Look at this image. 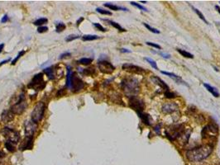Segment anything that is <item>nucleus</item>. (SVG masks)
Listing matches in <instances>:
<instances>
[{
  "instance_id": "obj_1",
  "label": "nucleus",
  "mask_w": 220,
  "mask_h": 165,
  "mask_svg": "<svg viewBox=\"0 0 220 165\" xmlns=\"http://www.w3.org/2000/svg\"><path fill=\"white\" fill-rule=\"evenodd\" d=\"M214 145L203 144L186 151V158L191 162H199L209 156L213 152Z\"/></svg>"
},
{
  "instance_id": "obj_2",
  "label": "nucleus",
  "mask_w": 220,
  "mask_h": 165,
  "mask_svg": "<svg viewBox=\"0 0 220 165\" xmlns=\"http://www.w3.org/2000/svg\"><path fill=\"white\" fill-rule=\"evenodd\" d=\"M120 86L123 92L128 98L133 97H137V95L140 92V85L137 78H123L121 82Z\"/></svg>"
},
{
  "instance_id": "obj_3",
  "label": "nucleus",
  "mask_w": 220,
  "mask_h": 165,
  "mask_svg": "<svg viewBox=\"0 0 220 165\" xmlns=\"http://www.w3.org/2000/svg\"><path fill=\"white\" fill-rule=\"evenodd\" d=\"M10 103H11L10 110L15 115H22L27 107L24 93H22L17 96H13L10 101Z\"/></svg>"
},
{
  "instance_id": "obj_4",
  "label": "nucleus",
  "mask_w": 220,
  "mask_h": 165,
  "mask_svg": "<svg viewBox=\"0 0 220 165\" xmlns=\"http://www.w3.org/2000/svg\"><path fill=\"white\" fill-rule=\"evenodd\" d=\"M219 135V127L215 124H208L203 128L201 131L202 140L208 142V144H212L214 142Z\"/></svg>"
},
{
  "instance_id": "obj_5",
  "label": "nucleus",
  "mask_w": 220,
  "mask_h": 165,
  "mask_svg": "<svg viewBox=\"0 0 220 165\" xmlns=\"http://www.w3.org/2000/svg\"><path fill=\"white\" fill-rule=\"evenodd\" d=\"M185 127L183 124H176V125H171L166 128L165 133L166 136L172 142L175 140H179L182 136L184 132L185 131Z\"/></svg>"
},
{
  "instance_id": "obj_6",
  "label": "nucleus",
  "mask_w": 220,
  "mask_h": 165,
  "mask_svg": "<svg viewBox=\"0 0 220 165\" xmlns=\"http://www.w3.org/2000/svg\"><path fill=\"white\" fill-rule=\"evenodd\" d=\"M45 111H46V104L45 103L43 102H39L37 103L35 105L32 113H31L32 121L37 124L40 122L44 117Z\"/></svg>"
},
{
  "instance_id": "obj_7",
  "label": "nucleus",
  "mask_w": 220,
  "mask_h": 165,
  "mask_svg": "<svg viewBox=\"0 0 220 165\" xmlns=\"http://www.w3.org/2000/svg\"><path fill=\"white\" fill-rule=\"evenodd\" d=\"M46 82L44 81V76L42 73H39L34 75L32 79L27 84V88L36 91H42L46 87Z\"/></svg>"
},
{
  "instance_id": "obj_8",
  "label": "nucleus",
  "mask_w": 220,
  "mask_h": 165,
  "mask_svg": "<svg viewBox=\"0 0 220 165\" xmlns=\"http://www.w3.org/2000/svg\"><path fill=\"white\" fill-rule=\"evenodd\" d=\"M1 133L6 138V140L11 141L14 144H17L19 142V140H20V134H19V132L16 131V130H14V129L8 127V126H5V127L2 129Z\"/></svg>"
},
{
  "instance_id": "obj_9",
  "label": "nucleus",
  "mask_w": 220,
  "mask_h": 165,
  "mask_svg": "<svg viewBox=\"0 0 220 165\" xmlns=\"http://www.w3.org/2000/svg\"><path fill=\"white\" fill-rule=\"evenodd\" d=\"M85 86V83L81 78L77 75V74L74 72L71 74V88L73 93H79L83 89Z\"/></svg>"
},
{
  "instance_id": "obj_10",
  "label": "nucleus",
  "mask_w": 220,
  "mask_h": 165,
  "mask_svg": "<svg viewBox=\"0 0 220 165\" xmlns=\"http://www.w3.org/2000/svg\"><path fill=\"white\" fill-rule=\"evenodd\" d=\"M128 106L133 110L137 111V113H138V112L143 111L145 108V103L141 99L138 98L137 97H133L129 98Z\"/></svg>"
},
{
  "instance_id": "obj_11",
  "label": "nucleus",
  "mask_w": 220,
  "mask_h": 165,
  "mask_svg": "<svg viewBox=\"0 0 220 165\" xmlns=\"http://www.w3.org/2000/svg\"><path fill=\"white\" fill-rule=\"evenodd\" d=\"M99 70L101 73L105 74H111L115 70V67L108 60H101L98 61Z\"/></svg>"
},
{
  "instance_id": "obj_12",
  "label": "nucleus",
  "mask_w": 220,
  "mask_h": 165,
  "mask_svg": "<svg viewBox=\"0 0 220 165\" xmlns=\"http://www.w3.org/2000/svg\"><path fill=\"white\" fill-rule=\"evenodd\" d=\"M122 69L125 71H128V72H130V73H133V74H143L146 73L143 68H141L139 66L137 65H134L133 64H123V66H122Z\"/></svg>"
},
{
  "instance_id": "obj_13",
  "label": "nucleus",
  "mask_w": 220,
  "mask_h": 165,
  "mask_svg": "<svg viewBox=\"0 0 220 165\" xmlns=\"http://www.w3.org/2000/svg\"><path fill=\"white\" fill-rule=\"evenodd\" d=\"M37 129H38V124L35 123L32 120L27 121L25 123V137L33 138Z\"/></svg>"
},
{
  "instance_id": "obj_14",
  "label": "nucleus",
  "mask_w": 220,
  "mask_h": 165,
  "mask_svg": "<svg viewBox=\"0 0 220 165\" xmlns=\"http://www.w3.org/2000/svg\"><path fill=\"white\" fill-rule=\"evenodd\" d=\"M179 109V106L175 103H165L162 107V111L165 114H171Z\"/></svg>"
},
{
  "instance_id": "obj_15",
  "label": "nucleus",
  "mask_w": 220,
  "mask_h": 165,
  "mask_svg": "<svg viewBox=\"0 0 220 165\" xmlns=\"http://www.w3.org/2000/svg\"><path fill=\"white\" fill-rule=\"evenodd\" d=\"M1 121L4 122V123H9V122H11L12 121L14 120V117H15V114L13 113V111L9 109H6V110H4L1 113Z\"/></svg>"
},
{
  "instance_id": "obj_16",
  "label": "nucleus",
  "mask_w": 220,
  "mask_h": 165,
  "mask_svg": "<svg viewBox=\"0 0 220 165\" xmlns=\"http://www.w3.org/2000/svg\"><path fill=\"white\" fill-rule=\"evenodd\" d=\"M32 148H33V138H31V137H25V139L22 142L21 145L19 147L22 151L30 150V149H32Z\"/></svg>"
},
{
  "instance_id": "obj_17",
  "label": "nucleus",
  "mask_w": 220,
  "mask_h": 165,
  "mask_svg": "<svg viewBox=\"0 0 220 165\" xmlns=\"http://www.w3.org/2000/svg\"><path fill=\"white\" fill-rule=\"evenodd\" d=\"M151 81H152L155 84H157V85H158V86H160L162 88L165 89L166 91H169V89H170L169 86H168V85H167L166 82H164L162 79H161V78H159L158 76H156V75L151 76Z\"/></svg>"
},
{
  "instance_id": "obj_18",
  "label": "nucleus",
  "mask_w": 220,
  "mask_h": 165,
  "mask_svg": "<svg viewBox=\"0 0 220 165\" xmlns=\"http://www.w3.org/2000/svg\"><path fill=\"white\" fill-rule=\"evenodd\" d=\"M110 100L112 101L113 103H117V104H122L123 106H124V103H123V101L122 99V96H121L117 92H112L110 94L108 95Z\"/></svg>"
},
{
  "instance_id": "obj_19",
  "label": "nucleus",
  "mask_w": 220,
  "mask_h": 165,
  "mask_svg": "<svg viewBox=\"0 0 220 165\" xmlns=\"http://www.w3.org/2000/svg\"><path fill=\"white\" fill-rule=\"evenodd\" d=\"M162 74H165V75H167V76H169L170 78H173L175 81L176 82H178V83H181V84H184V85H185V86H188V84H187L186 82H185L184 80H182V78H180V76H178V75L173 74V73L166 72V71H162Z\"/></svg>"
},
{
  "instance_id": "obj_20",
  "label": "nucleus",
  "mask_w": 220,
  "mask_h": 165,
  "mask_svg": "<svg viewBox=\"0 0 220 165\" xmlns=\"http://www.w3.org/2000/svg\"><path fill=\"white\" fill-rule=\"evenodd\" d=\"M137 114H138V116H139V117L141 118V121H142L144 124H146V126H151V125L152 124V120H151V117L148 114L144 113L143 111H141V112H138Z\"/></svg>"
},
{
  "instance_id": "obj_21",
  "label": "nucleus",
  "mask_w": 220,
  "mask_h": 165,
  "mask_svg": "<svg viewBox=\"0 0 220 165\" xmlns=\"http://www.w3.org/2000/svg\"><path fill=\"white\" fill-rule=\"evenodd\" d=\"M203 87L207 89L210 93H211L214 97H215V98H219L220 96L219 93V91L218 89L214 88V87L211 86V85H209L208 83H203Z\"/></svg>"
},
{
  "instance_id": "obj_22",
  "label": "nucleus",
  "mask_w": 220,
  "mask_h": 165,
  "mask_svg": "<svg viewBox=\"0 0 220 165\" xmlns=\"http://www.w3.org/2000/svg\"><path fill=\"white\" fill-rule=\"evenodd\" d=\"M104 7L109 8V9H111V10H114V11H119V10L128 11V9L123 8V7H119V6H117V5H114V4H109V3L104 4Z\"/></svg>"
},
{
  "instance_id": "obj_23",
  "label": "nucleus",
  "mask_w": 220,
  "mask_h": 165,
  "mask_svg": "<svg viewBox=\"0 0 220 165\" xmlns=\"http://www.w3.org/2000/svg\"><path fill=\"white\" fill-rule=\"evenodd\" d=\"M5 147L6 148L8 149V151L10 153H13L16 151V147H15V144L12 143L11 141H9V140H6L5 141Z\"/></svg>"
},
{
  "instance_id": "obj_24",
  "label": "nucleus",
  "mask_w": 220,
  "mask_h": 165,
  "mask_svg": "<svg viewBox=\"0 0 220 165\" xmlns=\"http://www.w3.org/2000/svg\"><path fill=\"white\" fill-rule=\"evenodd\" d=\"M44 73L48 76L49 79H54L55 78V75H54V70H53V68L52 67H49V68H46L43 70Z\"/></svg>"
},
{
  "instance_id": "obj_25",
  "label": "nucleus",
  "mask_w": 220,
  "mask_h": 165,
  "mask_svg": "<svg viewBox=\"0 0 220 165\" xmlns=\"http://www.w3.org/2000/svg\"><path fill=\"white\" fill-rule=\"evenodd\" d=\"M95 69H94V67H92V68H88V69H84V70H81V74H84V75H87V76L94 75V74H95Z\"/></svg>"
},
{
  "instance_id": "obj_26",
  "label": "nucleus",
  "mask_w": 220,
  "mask_h": 165,
  "mask_svg": "<svg viewBox=\"0 0 220 165\" xmlns=\"http://www.w3.org/2000/svg\"><path fill=\"white\" fill-rule=\"evenodd\" d=\"M77 62H78V64H79V65H90L92 62H93V59L92 58H81Z\"/></svg>"
},
{
  "instance_id": "obj_27",
  "label": "nucleus",
  "mask_w": 220,
  "mask_h": 165,
  "mask_svg": "<svg viewBox=\"0 0 220 165\" xmlns=\"http://www.w3.org/2000/svg\"><path fill=\"white\" fill-rule=\"evenodd\" d=\"M71 66H67V74H66V88H71Z\"/></svg>"
},
{
  "instance_id": "obj_28",
  "label": "nucleus",
  "mask_w": 220,
  "mask_h": 165,
  "mask_svg": "<svg viewBox=\"0 0 220 165\" xmlns=\"http://www.w3.org/2000/svg\"><path fill=\"white\" fill-rule=\"evenodd\" d=\"M176 50H177L179 53L182 56H184V57L188 58V59H193V58H194V55H193L192 54L190 53V52L186 51V50H184L181 49H176Z\"/></svg>"
},
{
  "instance_id": "obj_29",
  "label": "nucleus",
  "mask_w": 220,
  "mask_h": 165,
  "mask_svg": "<svg viewBox=\"0 0 220 165\" xmlns=\"http://www.w3.org/2000/svg\"><path fill=\"white\" fill-rule=\"evenodd\" d=\"M100 37L96 35H84L82 37V40L84 41H94V40H97L99 39Z\"/></svg>"
},
{
  "instance_id": "obj_30",
  "label": "nucleus",
  "mask_w": 220,
  "mask_h": 165,
  "mask_svg": "<svg viewBox=\"0 0 220 165\" xmlns=\"http://www.w3.org/2000/svg\"><path fill=\"white\" fill-rule=\"evenodd\" d=\"M108 22L109 24L111 25L112 27H113L114 28L118 29V31H120V32H126V30H125L123 27H122L120 25L118 24V23H117L115 22H113V21H110V20H106Z\"/></svg>"
},
{
  "instance_id": "obj_31",
  "label": "nucleus",
  "mask_w": 220,
  "mask_h": 165,
  "mask_svg": "<svg viewBox=\"0 0 220 165\" xmlns=\"http://www.w3.org/2000/svg\"><path fill=\"white\" fill-rule=\"evenodd\" d=\"M48 22V19L47 18H45V17H42V18H39L38 20H36L33 23L34 25L36 26H39V27H42V25L46 24Z\"/></svg>"
},
{
  "instance_id": "obj_32",
  "label": "nucleus",
  "mask_w": 220,
  "mask_h": 165,
  "mask_svg": "<svg viewBox=\"0 0 220 165\" xmlns=\"http://www.w3.org/2000/svg\"><path fill=\"white\" fill-rule=\"evenodd\" d=\"M196 111H197V108L195 107V106H190V107L187 108L186 111H185V113H186V115L189 116H193L195 115V113H196Z\"/></svg>"
},
{
  "instance_id": "obj_33",
  "label": "nucleus",
  "mask_w": 220,
  "mask_h": 165,
  "mask_svg": "<svg viewBox=\"0 0 220 165\" xmlns=\"http://www.w3.org/2000/svg\"><path fill=\"white\" fill-rule=\"evenodd\" d=\"M192 9H193V10L195 11V13H196V14H197V15L199 16V18H200V19H201V20H203V22H204L206 23V24H208V21L206 20V19H205V17H204V16H203V13H202V12H200L199 10H198L197 8H194V7H192Z\"/></svg>"
},
{
  "instance_id": "obj_34",
  "label": "nucleus",
  "mask_w": 220,
  "mask_h": 165,
  "mask_svg": "<svg viewBox=\"0 0 220 165\" xmlns=\"http://www.w3.org/2000/svg\"><path fill=\"white\" fill-rule=\"evenodd\" d=\"M144 60H145L146 61H147V63H149V65L153 69H155V70H158V67H157V62L155 61V60H153L152 59H151V58H147V57H145L144 58Z\"/></svg>"
},
{
  "instance_id": "obj_35",
  "label": "nucleus",
  "mask_w": 220,
  "mask_h": 165,
  "mask_svg": "<svg viewBox=\"0 0 220 165\" xmlns=\"http://www.w3.org/2000/svg\"><path fill=\"white\" fill-rule=\"evenodd\" d=\"M66 26L65 23H63V22H59L58 24L56 25V32H62L63 31L66 29Z\"/></svg>"
},
{
  "instance_id": "obj_36",
  "label": "nucleus",
  "mask_w": 220,
  "mask_h": 165,
  "mask_svg": "<svg viewBox=\"0 0 220 165\" xmlns=\"http://www.w3.org/2000/svg\"><path fill=\"white\" fill-rule=\"evenodd\" d=\"M96 11L98 12H100V14H103V15H109V16L112 15V12H110V11L105 10V9H103V8H96Z\"/></svg>"
},
{
  "instance_id": "obj_37",
  "label": "nucleus",
  "mask_w": 220,
  "mask_h": 165,
  "mask_svg": "<svg viewBox=\"0 0 220 165\" xmlns=\"http://www.w3.org/2000/svg\"><path fill=\"white\" fill-rule=\"evenodd\" d=\"M143 25H144V27H145L147 29V30H149L150 32H153L155 33V34H159L160 33V31L159 30H157V29H156V28H153V27H151L150 25H148L147 23H143Z\"/></svg>"
},
{
  "instance_id": "obj_38",
  "label": "nucleus",
  "mask_w": 220,
  "mask_h": 165,
  "mask_svg": "<svg viewBox=\"0 0 220 165\" xmlns=\"http://www.w3.org/2000/svg\"><path fill=\"white\" fill-rule=\"evenodd\" d=\"M25 53H26L25 50H22V51H20V52L18 53V55H17V57L15 58V59L13 60V61H12L11 65H15V64H16V63L17 62V60H19V59H20V58H21L22 55H24V54H25Z\"/></svg>"
},
{
  "instance_id": "obj_39",
  "label": "nucleus",
  "mask_w": 220,
  "mask_h": 165,
  "mask_svg": "<svg viewBox=\"0 0 220 165\" xmlns=\"http://www.w3.org/2000/svg\"><path fill=\"white\" fill-rule=\"evenodd\" d=\"M130 4H132L133 6H134V7H137V8H139L140 10L144 11V12H147V11H148V10H147V8H146L144 6H142V5H141V4H137V3H136V2H131Z\"/></svg>"
},
{
  "instance_id": "obj_40",
  "label": "nucleus",
  "mask_w": 220,
  "mask_h": 165,
  "mask_svg": "<svg viewBox=\"0 0 220 165\" xmlns=\"http://www.w3.org/2000/svg\"><path fill=\"white\" fill-rule=\"evenodd\" d=\"M79 37V35H70V36H68V37L66 38V42H71V41H75V40H76V39H78Z\"/></svg>"
},
{
  "instance_id": "obj_41",
  "label": "nucleus",
  "mask_w": 220,
  "mask_h": 165,
  "mask_svg": "<svg viewBox=\"0 0 220 165\" xmlns=\"http://www.w3.org/2000/svg\"><path fill=\"white\" fill-rule=\"evenodd\" d=\"M164 95H165V97H166V98H169V99L175 98L176 97L174 93H172V92H170V90L166 91V92H165V93H164Z\"/></svg>"
},
{
  "instance_id": "obj_42",
  "label": "nucleus",
  "mask_w": 220,
  "mask_h": 165,
  "mask_svg": "<svg viewBox=\"0 0 220 165\" xmlns=\"http://www.w3.org/2000/svg\"><path fill=\"white\" fill-rule=\"evenodd\" d=\"M93 25H94V27L95 28L98 29L99 31H101V32H107V29L104 28V27H103L102 25H100V23H96V22H94V23H93Z\"/></svg>"
},
{
  "instance_id": "obj_43",
  "label": "nucleus",
  "mask_w": 220,
  "mask_h": 165,
  "mask_svg": "<svg viewBox=\"0 0 220 165\" xmlns=\"http://www.w3.org/2000/svg\"><path fill=\"white\" fill-rule=\"evenodd\" d=\"M48 32V27H45V26H42V27H39L38 29V33H44Z\"/></svg>"
},
{
  "instance_id": "obj_44",
  "label": "nucleus",
  "mask_w": 220,
  "mask_h": 165,
  "mask_svg": "<svg viewBox=\"0 0 220 165\" xmlns=\"http://www.w3.org/2000/svg\"><path fill=\"white\" fill-rule=\"evenodd\" d=\"M146 45H150V46H151V47H154V48H157V49H159V50L162 49V47H161V45H157V44H156V43H153V42H150V41H146Z\"/></svg>"
},
{
  "instance_id": "obj_45",
  "label": "nucleus",
  "mask_w": 220,
  "mask_h": 165,
  "mask_svg": "<svg viewBox=\"0 0 220 165\" xmlns=\"http://www.w3.org/2000/svg\"><path fill=\"white\" fill-rule=\"evenodd\" d=\"M66 94V91L65 88H61V89H60V90L57 92V93H56V96L57 97H63V96H65V95Z\"/></svg>"
},
{
  "instance_id": "obj_46",
  "label": "nucleus",
  "mask_w": 220,
  "mask_h": 165,
  "mask_svg": "<svg viewBox=\"0 0 220 165\" xmlns=\"http://www.w3.org/2000/svg\"><path fill=\"white\" fill-rule=\"evenodd\" d=\"M161 126H162V125L161 124H158V125H157L155 127H154V131H155V132L157 134V135H160L161 134Z\"/></svg>"
},
{
  "instance_id": "obj_47",
  "label": "nucleus",
  "mask_w": 220,
  "mask_h": 165,
  "mask_svg": "<svg viewBox=\"0 0 220 165\" xmlns=\"http://www.w3.org/2000/svg\"><path fill=\"white\" fill-rule=\"evenodd\" d=\"M71 55V53H70V52H66V53H63V54H61V55H60V57H59V59H60V60H62V59H65V58L70 57Z\"/></svg>"
},
{
  "instance_id": "obj_48",
  "label": "nucleus",
  "mask_w": 220,
  "mask_h": 165,
  "mask_svg": "<svg viewBox=\"0 0 220 165\" xmlns=\"http://www.w3.org/2000/svg\"><path fill=\"white\" fill-rule=\"evenodd\" d=\"M9 20V16H8V15H4V16L2 17V19H1V22H2V23H6Z\"/></svg>"
},
{
  "instance_id": "obj_49",
  "label": "nucleus",
  "mask_w": 220,
  "mask_h": 165,
  "mask_svg": "<svg viewBox=\"0 0 220 165\" xmlns=\"http://www.w3.org/2000/svg\"><path fill=\"white\" fill-rule=\"evenodd\" d=\"M160 55H162V57H164L165 59H170V55L169 54H165V53H160Z\"/></svg>"
},
{
  "instance_id": "obj_50",
  "label": "nucleus",
  "mask_w": 220,
  "mask_h": 165,
  "mask_svg": "<svg viewBox=\"0 0 220 165\" xmlns=\"http://www.w3.org/2000/svg\"><path fill=\"white\" fill-rule=\"evenodd\" d=\"M5 157V153L4 151H0V162L2 161V159Z\"/></svg>"
},
{
  "instance_id": "obj_51",
  "label": "nucleus",
  "mask_w": 220,
  "mask_h": 165,
  "mask_svg": "<svg viewBox=\"0 0 220 165\" xmlns=\"http://www.w3.org/2000/svg\"><path fill=\"white\" fill-rule=\"evenodd\" d=\"M120 51L122 53H130V52H131V50H129L128 49H124V48L121 49Z\"/></svg>"
},
{
  "instance_id": "obj_52",
  "label": "nucleus",
  "mask_w": 220,
  "mask_h": 165,
  "mask_svg": "<svg viewBox=\"0 0 220 165\" xmlns=\"http://www.w3.org/2000/svg\"><path fill=\"white\" fill-rule=\"evenodd\" d=\"M9 60H10V59H9H9H7V60H3V61L0 63V66H2L3 65H4V64H6V63H8Z\"/></svg>"
},
{
  "instance_id": "obj_53",
  "label": "nucleus",
  "mask_w": 220,
  "mask_h": 165,
  "mask_svg": "<svg viewBox=\"0 0 220 165\" xmlns=\"http://www.w3.org/2000/svg\"><path fill=\"white\" fill-rule=\"evenodd\" d=\"M83 21H84V17H80V18H79V20L77 21V22H76V24H77V26H79V25L80 24V23H81V22H82Z\"/></svg>"
},
{
  "instance_id": "obj_54",
  "label": "nucleus",
  "mask_w": 220,
  "mask_h": 165,
  "mask_svg": "<svg viewBox=\"0 0 220 165\" xmlns=\"http://www.w3.org/2000/svg\"><path fill=\"white\" fill-rule=\"evenodd\" d=\"M4 48V43L0 44V53H2V51H3Z\"/></svg>"
},
{
  "instance_id": "obj_55",
  "label": "nucleus",
  "mask_w": 220,
  "mask_h": 165,
  "mask_svg": "<svg viewBox=\"0 0 220 165\" xmlns=\"http://www.w3.org/2000/svg\"><path fill=\"white\" fill-rule=\"evenodd\" d=\"M215 8L217 9L218 12H219V13L220 14V8H219V6H215Z\"/></svg>"
},
{
  "instance_id": "obj_56",
  "label": "nucleus",
  "mask_w": 220,
  "mask_h": 165,
  "mask_svg": "<svg viewBox=\"0 0 220 165\" xmlns=\"http://www.w3.org/2000/svg\"><path fill=\"white\" fill-rule=\"evenodd\" d=\"M141 3H143V4H146V1H141Z\"/></svg>"
},
{
  "instance_id": "obj_57",
  "label": "nucleus",
  "mask_w": 220,
  "mask_h": 165,
  "mask_svg": "<svg viewBox=\"0 0 220 165\" xmlns=\"http://www.w3.org/2000/svg\"><path fill=\"white\" fill-rule=\"evenodd\" d=\"M219 4H220V2H219Z\"/></svg>"
}]
</instances>
